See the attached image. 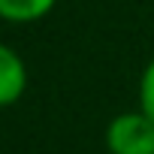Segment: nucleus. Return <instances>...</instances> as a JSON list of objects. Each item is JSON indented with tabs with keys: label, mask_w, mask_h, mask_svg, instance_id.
Returning a JSON list of instances; mask_svg holds the SVG:
<instances>
[{
	"label": "nucleus",
	"mask_w": 154,
	"mask_h": 154,
	"mask_svg": "<svg viewBox=\"0 0 154 154\" xmlns=\"http://www.w3.org/2000/svg\"><path fill=\"white\" fill-rule=\"evenodd\" d=\"M139 112H145L154 121V57L145 63L139 75Z\"/></svg>",
	"instance_id": "20e7f679"
},
{
	"label": "nucleus",
	"mask_w": 154,
	"mask_h": 154,
	"mask_svg": "<svg viewBox=\"0 0 154 154\" xmlns=\"http://www.w3.org/2000/svg\"><path fill=\"white\" fill-rule=\"evenodd\" d=\"M109 154H154V121L145 112H121L106 124Z\"/></svg>",
	"instance_id": "f257e3e1"
},
{
	"label": "nucleus",
	"mask_w": 154,
	"mask_h": 154,
	"mask_svg": "<svg viewBox=\"0 0 154 154\" xmlns=\"http://www.w3.org/2000/svg\"><path fill=\"white\" fill-rule=\"evenodd\" d=\"M57 0H0V18L9 24H33L54 9Z\"/></svg>",
	"instance_id": "7ed1b4c3"
},
{
	"label": "nucleus",
	"mask_w": 154,
	"mask_h": 154,
	"mask_svg": "<svg viewBox=\"0 0 154 154\" xmlns=\"http://www.w3.org/2000/svg\"><path fill=\"white\" fill-rule=\"evenodd\" d=\"M27 91V63L24 57L6 45L0 42V109H6L12 103H18Z\"/></svg>",
	"instance_id": "f03ea898"
}]
</instances>
